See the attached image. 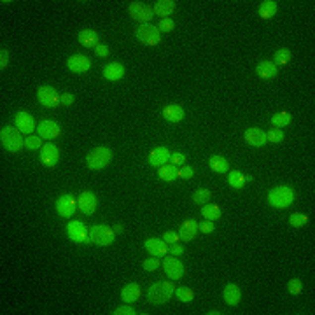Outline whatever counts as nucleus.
Instances as JSON below:
<instances>
[{
    "label": "nucleus",
    "instance_id": "obj_48",
    "mask_svg": "<svg viewBox=\"0 0 315 315\" xmlns=\"http://www.w3.org/2000/svg\"><path fill=\"white\" fill-rule=\"evenodd\" d=\"M170 160H172V165H175V167H177V165H184L186 163V156L181 154V152H174Z\"/></svg>",
    "mask_w": 315,
    "mask_h": 315
},
{
    "label": "nucleus",
    "instance_id": "obj_18",
    "mask_svg": "<svg viewBox=\"0 0 315 315\" xmlns=\"http://www.w3.org/2000/svg\"><path fill=\"white\" fill-rule=\"evenodd\" d=\"M172 154L170 151H168L167 147H156L154 151L149 154V165L151 167H163V165H167L168 161H170Z\"/></svg>",
    "mask_w": 315,
    "mask_h": 315
},
{
    "label": "nucleus",
    "instance_id": "obj_47",
    "mask_svg": "<svg viewBox=\"0 0 315 315\" xmlns=\"http://www.w3.org/2000/svg\"><path fill=\"white\" fill-rule=\"evenodd\" d=\"M182 252H184V247H182L181 244H172L170 247H168V254H170V256H181Z\"/></svg>",
    "mask_w": 315,
    "mask_h": 315
},
{
    "label": "nucleus",
    "instance_id": "obj_11",
    "mask_svg": "<svg viewBox=\"0 0 315 315\" xmlns=\"http://www.w3.org/2000/svg\"><path fill=\"white\" fill-rule=\"evenodd\" d=\"M75 208H77V200L72 194H63L56 200V212L62 217H72L75 214Z\"/></svg>",
    "mask_w": 315,
    "mask_h": 315
},
{
    "label": "nucleus",
    "instance_id": "obj_5",
    "mask_svg": "<svg viewBox=\"0 0 315 315\" xmlns=\"http://www.w3.org/2000/svg\"><path fill=\"white\" fill-rule=\"evenodd\" d=\"M114 230H111L105 224H97L89 230V238H91V244L100 245V247H107L114 242Z\"/></svg>",
    "mask_w": 315,
    "mask_h": 315
},
{
    "label": "nucleus",
    "instance_id": "obj_33",
    "mask_svg": "<svg viewBox=\"0 0 315 315\" xmlns=\"http://www.w3.org/2000/svg\"><path fill=\"white\" fill-rule=\"evenodd\" d=\"M291 119H293V116H291L289 112H278V114L271 116V125H273L275 128H284V126L289 125Z\"/></svg>",
    "mask_w": 315,
    "mask_h": 315
},
{
    "label": "nucleus",
    "instance_id": "obj_22",
    "mask_svg": "<svg viewBox=\"0 0 315 315\" xmlns=\"http://www.w3.org/2000/svg\"><path fill=\"white\" fill-rule=\"evenodd\" d=\"M224 301H226V305H230V307H237L238 303H240L242 300V291L240 287L237 286V284H228L226 287H224Z\"/></svg>",
    "mask_w": 315,
    "mask_h": 315
},
{
    "label": "nucleus",
    "instance_id": "obj_50",
    "mask_svg": "<svg viewBox=\"0 0 315 315\" xmlns=\"http://www.w3.org/2000/svg\"><path fill=\"white\" fill-rule=\"evenodd\" d=\"M193 175H194V170L191 167H184L179 170V177H182V179H191Z\"/></svg>",
    "mask_w": 315,
    "mask_h": 315
},
{
    "label": "nucleus",
    "instance_id": "obj_17",
    "mask_svg": "<svg viewBox=\"0 0 315 315\" xmlns=\"http://www.w3.org/2000/svg\"><path fill=\"white\" fill-rule=\"evenodd\" d=\"M200 231V224L194 221V219H188L181 224V231H179V237H181L182 242H191L194 240V237Z\"/></svg>",
    "mask_w": 315,
    "mask_h": 315
},
{
    "label": "nucleus",
    "instance_id": "obj_25",
    "mask_svg": "<svg viewBox=\"0 0 315 315\" xmlns=\"http://www.w3.org/2000/svg\"><path fill=\"white\" fill-rule=\"evenodd\" d=\"M184 109L181 105H168V107L163 109V118L167 119L168 123H179L184 119Z\"/></svg>",
    "mask_w": 315,
    "mask_h": 315
},
{
    "label": "nucleus",
    "instance_id": "obj_45",
    "mask_svg": "<svg viewBox=\"0 0 315 315\" xmlns=\"http://www.w3.org/2000/svg\"><path fill=\"white\" fill-rule=\"evenodd\" d=\"M163 240L172 245V244H177V242L181 240V237H179V233H174V231H167V233L163 235Z\"/></svg>",
    "mask_w": 315,
    "mask_h": 315
},
{
    "label": "nucleus",
    "instance_id": "obj_15",
    "mask_svg": "<svg viewBox=\"0 0 315 315\" xmlns=\"http://www.w3.org/2000/svg\"><path fill=\"white\" fill-rule=\"evenodd\" d=\"M60 160V151L55 144H44L41 147V161L44 167H55Z\"/></svg>",
    "mask_w": 315,
    "mask_h": 315
},
{
    "label": "nucleus",
    "instance_id": "obj_51",
    "mask_svg": "<svg viewBox=\"0 0 315 315\" xmlns=\"http://www.w3.org/2000/svg\"><path fill=\"white\" fill-rule=\"evenodd\" d=\"M95 53H97V56H100V58H105V56H109V48L105 44H98L97 48H95Z\"/></svg>",
    "mask_w": 315,
    "mask_h": 315
},
{
    "label": "nucleus",
    "instance_id": "obj_21",
    "mask_svg": "<svg viewBox=\"0 0 315 315\" xmlns=\"http://www.w3.org/2000/svg\"><path fill=\"white\" fill-rule=\"evenodd\" d=\"M140 296H142V289H140V286H138V284H135V282H130V284L123 287V291H121L123 301H125V303H128V305L135 303V301H137Z\"/></svg>",
    "mask_w": 315,
    "mask_h": 315
},
{
    "label": "nucleus",
    "instance_id": "obj_52",
    "mask_svg": "<svg viewBox=\"0 0 315 315\" xmlns=\"http://www.w3.org/2000/svg\"><path fill=\"white\" fill-rule=\"evenodd\" d=\"M114 233H123V226H121V224H116V226H114Z\"/></svg>",
    "mask_w": 315,
    "mask_h": 315
},
{
    "label": "nucleus",
    "instance_id": "obj_6",
    "mask_svg": "<svg viewBox=\"0 0 315 315\" xmlns=\"http://www.w3.org/2000/svg\"><path fill=\"white\" fill-rule=\"evenodd\" d=\"M137 39L145 46H156L161 42V32L158 30V26L144 23L137 28Z\"/></svg>",
    "mask_w": 315,
    "mask_h": 315
},
{
    "label": "nucleus",
    "instance_id": "obj_26",
    "mask_svg": "<svg viewBox=\"0 0 315 315\" xmlns=\"http://www.w3.org/2000/svg\"><path fill=\"white\" fill-rule=\"evenodd\" d=\"M79 42H81V46H84V48H97L98 46V34L91 28L82 30L81 34H79Z\"/></svg>",
    "mask_w": 315,
    "mask_h": 315
},
{
    "label": "nucleus",
    "instance_id": "obj_38",
    "mask_svg": "<svg viewBox=\"0 0 315 315\" xmlns=\"http://www.w3.org/2000/svg\"><path fill=\"white\" fill-rule=\"evenodd\" d=\"M142 268H144L145 271H154V270H158L160 268V259L156 256H151V257H147V259L142 263Z\"/></svg>",
    "mask_w": 315,
    "mask_h": 315
},
{
    "label": "nucleus",
    "instance_id": "obj_32",
    "mask_svg": "<svg viewBox=\"0 0 315 315\" xmlns=\"http://www.w3.org/2000/svg\"><path fill=\"white\" fill-rule=\"evenodd\" d=\"M210 198H212V191H210V189H207V188L196 189V191H194V194H193V201L196 205L208 203V200H210Z\"/></svg>",
    "mask_w": 315,
    "mask_h": 315
},
{
    "label": "nucleus",
    "instance_id": "obj_27",
    "mask_svg": "<svg viewBox=\"0 0 315 315\" xmlns=\"http://www.w3.org/2000/svg\"><path fill=\"white\" fill-rule=\"evenodd\" d=\"M256 74L259 75L261 79H273L275 75H277V67L273 65V62H261L257 63Z\"/></svg>",
    "mask_w": 315,
    "mask_h": 315
},
{
    "label": "nucleus",
    "instance_id": "obj_29",
    "mask_svg": "<svg viewBox=\"0 0 315 315\" xmlns=\"http://www.w3.org/2000/svg\"><path fill=\"white\" fill-rule=\"evenodd\" d=\"M158 175H160L161 181L172 182V181H175V179L179 177V168L175 167V165H172V163H167V165H163V167H160Z\"/></svg>",
    "mask_w": 315,
    "mask_h": 315
},
{
    "label": "nucleus",
    "instance_id": "obj_39",
    "mask_svg": "<svg viewBox=\"0 0 315 315\" xmlns=\"http://www.w3.org/2000/svg\"><path fill=\"white\" fill-rule=\"evenodd\" d=\"M266 140L273 142V144H278V142L284 140V131L278 130V128H273V130H270L266 133Z\"/></svg>",
    "mask_w": 315,
    "mask_h": 315
},
{
    "label": "nucleus",
    "instance_id": "obj_20",
    "mask_svg": "<svg viewBox=\"0 0 315 315\" xmlns=\"http://www.w3.org/2000/svg\"><path fill=\"white\" fill-rule=\"evenodd\" d=\"M16 126L21 133H32L35 130V121L28 112H18L16 114Z\"/></svg>",
    "mask_w": 315,
    "mask_h": 315
},
{
    "label": "nucleus",
    "instance_id": "obj_19",
    "mask_svg": "<svg viewBox=\"0 0 315 315\" xmlns=\"http://www.w3.org/2000/svg\"><path fill=\"white\" fill-rule=\"evenodd\" d=\"M244 138L249 145H254V147H261L266 144V133L259 128H249L244 133Z\"/></svg>",
    "mask_w": 315,
    "mask_h": 315
},
{
    "label": "nucleus",
    "instance_id": "obj_12",
    "mask_svg": "<svg viewBox=\"0 0 315 315\" xmlns=\"http://www.w3.org/2000/svg\"><path fill=\"white\" fill-rule=\"evenodd\" d=\"M67 67L70 72L74 74H84L91 68V62H89L88 56L84 55H72L70 58L67 60Z\"/></svg>",
    "mask_w": 315,
    "mask_h": 315
},
{
    "label": "nucleus",
    "instance_id": "obj_23",
    "mask_svg": "<svg viewBox=\"0 0 315 315\" xmlns=\"http://www.w3.org/2000/svg\"><path fill=\"white\" fill-rule=\"evenodd\" d=\"M152 11H154V14L161 16L165 19L168 16H172V12L175 11V2L174 0H158L154 7H152Z\"/></svg>",
    "mask_w": 315,
    "mask_h": 315
},
{
    "label": "nucleus",
    "instance_id": "obj_8",
    "mask_svg": "<svg viewBox=\"0 0 315 315\" xmlns=\"http://www.w3.org/2000/svg\"><path fill=\"white\" fill-rule=\"evenodd\" d=\"M67 235L75 244H91V238H89L88 231H86L84 223H81V221H72V223H68Z\"/></svg>",
    "mask_w": 315,
    "mask_h": 315
},
{
    "label": "nucleus",
    "instance_id": "obj_16",
    "mask_svg": "<svg viewBox=\"0 0 315 315\" xmlns=\"http://www.w3.org/2000/svg\"><path fill=\"white\" fill-rule=\"evenodd\" d=\"M144 247L151 256H156V257L168 254V245L163 238H149V240L144 244Z\"/></svg>",
    "mask_w": 315,
    "mask_h": 315
},
{
    "label": "nucleus",
    "instance_id": "obj_4",
    "mask_svg": "<svg viewBox=\"0 0 315 315\" xmlns=\"http://www.w3.org/2000/svg\"><path fill=\"white\" fill-rule=\"evenodd\" d=\"M112 160V151L109 147H95L86 156V163L91 170H102Z\"/></svg>",
    "mask_w": 315,
    "mask_h": 315
},
{
    "label": "nucleus",
    "instance_id": "obj_41",
    "mask_svg": "<svg viewBox=\"0 0 315 315\" xmlns=\"http://www.w3.org/2000/svg\"><path fill=\"white\" fill-rule=\"evenodd\" d=\"M25 147L30 149V151H34V149H41L42 147L41 137H28L25 140Z\"/></svg>",
    "mask_w": 315,
    "mask_h": 315
},
{
    "label": "nucleus",
    "instance_id": "obj_36",
    "mask_svg": "<svg viewBox=\"0 0 315 315\" xmlns=\"http://www.w3.org/2000/svg\"><path fill=\"white\" fill-rule=\"evenodd\" d=\"M175 296L181 301H184V303H189V301L194 300V293L189 289V287H179V289L175 291Z\"/></svg>",
    "mask_w": 315,
    "mask_h": 315
},
{
    "label": "nucleus",
    "instance_id": "obj_46",
    "mask_svg": "<svg viewBox=\"0 0 315 315\" xmlns=\"http://www.w3.org/2000/svg\"><path fill=\"white\" fill-rule=\"evenodd\" d=\"M214 230H215L214 221H205V223H201V224H200V231H201V233H205V235L214 233Z\"/></svg>",
    "mask_w": 315,
    "mask_h": 315
},
{
    "label": "nucleus",
    "instance_id": "obj_28",
    "mask_svg": "<svg viewBox=\"0 0 315 315\" xmlns=\"http://www.w3.org/2000/svg\"><path fill=\"white\" fill-rule=\"evenodd\" d=\"M257 14L263 19L273 18V16L277 14V2H273V0H264V2H261L259 9H257Z\"/></svg>",
    "mask_w": 315,
    "mask_h": 315
},
{
    "label": "nucleus",
    "instance_id": "obj_37",
    "mask_svg": "<svg viewBox=\"0 0 315 315\" xmlns=\"http://www.w3.org/2000/svg\"><path fill=\"white\" fill-rule=\"evenodd\" d=\"M307 215L305 214H300V212H296V214H293L289 217V223H291V226L293 228H303L305 224H307Z\"/></svg>",
    "mask_w": 315,
    "mask_h": 315
},
{
    "label": "nucleus",
    "instance_id": "obj_43",
    "mask_svg": "<svg viewBox=\"0 0 315 315\" xmlns=\"http://www.w3.org/2000/svg\"><path fill=\"white\" fill-rule=\"evenodd\" d=\"M112 314H114V315H135L137 312H135L130 305L126 303V305H123V307H118L114 312H112Z\"/></svg>",
    "mask_w": 315,
    "mask_h": 315
},
{
    "label": "nucleus",
    "instance_id": "obj_14",
    "mask_svg": "<svg viewBox=\"0 0 315 315\" xmlns=\"http://www.w3.org/2000/svg\"><path fill=\"white\" fill-rule=\"evenodd\" d=\"M97 196L91 193V191H84V193H81V196L77 198V207L81 208L82 214L86 215H91L93 212L97 210Z\"/></svg>",
    "mask_w": 315,
    "mask_h": 315
},
{
    "label": "nucleus",
    "instance_id": "obj_13",
    "mask_svg": "<svg viewBox=\"0 0 315 315\" xmlns=\"http://www.w3.org/2000/svg\"><path fill=\"white\" fill-rule=\"evenodd\" d=\"M39 137L46 138V140H53V138L60 137V125L56 121H51V119H46V121L39 123L37 126Z\"/></svg>",
    "mask_w": 315,
    "mask_h": 315
},
{
    "label": "nucleus",
    "instance_id": "obj_7",
    "mask_svg": "<svg viewBox=\"0 0 315 315\" xmlns=\"http://www.w3.org/2000/svg\"><path fill=\"white\" fill-rule=\"evenodd\" d=\"M128 12H130L131 18L140 21L142 25H144V23H149L152 19V16H154L152 7L147 4H144V2H131L130 7H128Z\"/></svg>",
    "mask_w": 315,
    "mask_h": 315
},
{
    "label": "nucleus",
    "instance_id": "obj_3",
    "mask_svg": "<svg viewBox=\"0 0 315 315\" xmlns=\"http://www.w3.org/2000/svg\"><path fill=\"white\" fill-rule=\"evenodd\" d=\"M0 142H2V147L9 152H16L25 145L21 137V131L18 128H12V126H5L0 131Z\"/></svg>",
    "mask_w": 315,
    "mask_h": 315
},
{
    "label": "nucleus",
    "instance_id": "obj_31",
    "mask_svg": "<svg viewBox=\"0 0 315 315\" xmlns=\"http://www.w3.org/2000/svg\"><path fill=\"white\" fill-rule=\"evenodd\" d=\"M208 165H210V168L215 174H224V172H228V161L224 160L223 156H212L210 160H208Z\"/></svg>",
    "mask_w": 315,
    "mask_h": 315
},
{
    "label": "nucleus",
    "instance_id": "obj_49",
    "mask_svg": "<svg viewBox=\"0 0 315 315\" xmlns=\"http://www.w3.org/2000/svg\"><path fill=\"white\" fill-rule=\"evenodd\" d=\"M60 102H62L63 105H72L75 102V97L72 93H63L62 97H60Z\"/></svg>",
    "mask_w": 315,
    "mask_h": 315
},
{
    "label": "nucleus",
    "instance_id": "obj_42",
    "mask_svg": "<svg viewBox=\"0 0 315 315\" xmlns=\"http://www.w3.org/2000/svg\"><path fill=\"white\" fill-rule=\"evenodd\" d=\"M174 28H175V23H174V19H172V18L161 19L160 25H158V30H160V32H172Z\"/></svg>",
    "mask_w": 315,
    "mask_h": 315
},
{
    "label": "nucleus",
    "instance_id": "obj_44",
    "mask_svg": "<svg viewBox=\"0 0 315 315\" xmlns=\"http://www.w3.org/2000/svg\"><path fill=\"white\" fill-rule=\"evenodd\" d=\"M9 63V51L7 49H0V70H4L5 67H7Z\"/></svg>",
    "mask_w": 315,
    "mask_h": 315
},
{
    "label": "nucleus",
    "instance_id": "obj_10",
    "mask_svg": "<svg viewBox=\"0 0 315 315\" xmlns=\"http://www.w3.org/2000/svg\"><path fill=\"white\" fill-rule=\"evenodd\" d=\"M163 270L167 273L168 278L172 280H179V278L184 277V264H182L181 259L174 256H167L163 259Z\"/></svg>",
    "mask_w": 315,
    "mask_h": 315
},
{
    "label": "nucleus",
    "instance_id": "obj_34",
    "mask_svg": "<svg viewBox=\"0 0 315 315\" xmlns=\"http://www.w3.org/2000/svg\"><path fill=\"white\" fill-rule=\"evenodd\" d=\"M228 182H230L231 188L242 189L245 186V175L242 174V172H238V170L230 172V175H228Z\"/></svg>",
    "mask_w": 315,
    "mask_h": 315
},
{
    "label": "nucleus",
    "instance_id": "obj_2",
    "mask_svg": "<svg viewBox=\"0 0 315 315\" xmlns=\"http://www.w3.org/2000/svg\"><path fill=\"white\" fill-rule=\"evenodd\" d=\"M268 201H270V205L275 208H287L291 207L294 201V191L289 186H277V188L270 189Z\"/></svg>",
    "mask_w": 315,
    "mask_h": 315
},
{
    "label": "nucleus",
    "instance_id": "obj_9",
    "mask_svg": "<svg viewBox=\"0 0 315 315\" xmlns=\"http://www.w3.org/2000/svg\"><path fill=\"white\" fill-rule=\"evenodd\" d=\"M37 98L39 102L48 109H55L62 104V102H60V95L51 86H41V88L37 89Z\"/></svg>",
    "mask_w": 315,
    "mask_h": 315
},
{
    "label": "nucleus",
    "instance_id": "obj_35",
    "mask_svg": "<svg viewBox=\"0 0 315 315\" xmlns=\"http://www.w3.org/2000/svg\"><path fill=\"white\" fill-rule=\"evenodd\" d=\"M289 60H291V51L286 48H282L273 55V65L275 67H278V65H286Z\"/></svg>",
    "mask_w": 315,
    "mask_h": 315
},
{
    "label": "nucleus",
    "instance_id": "obj_40",
    "mask_svg": "<svg viewBox=\"0 0 315 315\" xmlns=\"http://www.w3.org/2000/svg\"><path fill=\"white\" fill-rule=\"evenodd\" d=\"M287 289H289L291 294L298 296V294L301 293V289H303V284H301L300 278H293V280H289V284H287Z\"/></svg>",
    "mask_w": 315,
    "mask_h": 315
},
{
    "label": "nucleus",
    "instance_id": "obj_24",
    "mask_svg": "<svg viewBox=\"0 0 315 315\" xmlns=\"http://www.w3.org/2000/svg\"><path fill=\"white\" fill-rule=\"evenodd\" d=\"M123 75H125V67L118 62L109 63L104 68V77L109 79V81H119V79H123Z\"/></svg>",
    "mask_w": 315,
    "mask_h": 315
},
{
    "label": "nucleus",
    "instance_id": "obj_30",
    "mask_svg": "<svg viewBox=\"0 0 315 315\" xmlns=\"http://www.w3.org/2000/svg\"><path fill=\"white\" fill-rule=\"evenodd\" d=\"M201 214H203V217L207 219V221H217V219L223 215L221 214V208L214 203H205L203 208H201Z\"/></svg>",
    "mask_w": 315,
    "mask_h": 315
},
{
    "label": "nucleus",
    "instance_id": "obj_53",
    "mask_svg": "<svg viewBox=\"0 0 315 315\" xmlns=\"http://www.w3.org/2000/svg\"><path fill=\"white\" fill-rule=\"evenodd\" d=\"M207 314H208V315H219V314H221V312L214 310V312H207Z\"/></svg>",
    "mask_w": 315,
    "mask_h": 315
},
{
    "label": "nucleus",
    "instance_id": "obj_1",
    "mask_svg": "<svg viewBox=\"0 0 315 315\" xmlns=\"http://www.w3.org/2000/svg\"><path fill=\"white\" fill-rule=\"evenodd\" d=\"M175 293L172 282H154L147 289V300L151 305H165Z\"/></svg>",
    "mask_w": 315,
    "mask_h": 315
}]
</instances>
